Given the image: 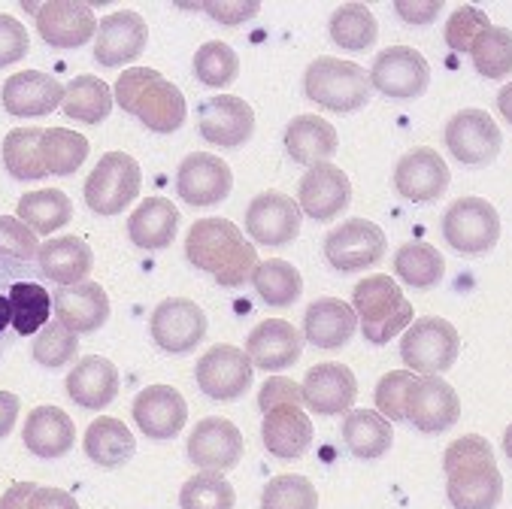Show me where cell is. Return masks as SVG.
Returning a JSON list of instances; mask_svg holds the SVG:
<instances>
[{
    "label": "cell",
    "instance_id": "cell-1",
    "mask_svg": "<svg viewBox=\"0 0 512 509\" xmlns=\"http://www.w3.org/2000/svg\"><path fill=\"white\" fill-rule=\"evenodd\" d=\"M185 255L197 270H207L225 288H240L252 282L258 267L255 246L228 219H200L185 237Z\"/></svg>",
    "mask_w": 512,
    "mask_h": 509
},
{
    "label": "cell",
    "instance_id": "cell-2",
    "mask_svg": "<svg viewBox=\"0 0 512 509\" xmlns=\"http://www.w3.org/2000/svg\"><path fill=\"white\" fill-rule=\"evenodd\" d=\"M446 494L455 509H494L503 497V476L485 437L467 434L443 455Z\"/></svg>",
    "mask_w": 512,
    "mask_h": 509
},
{
    "label": "cell",
    "instance_id": "cell-3",
    "mask_svg": "<svg viewBox=\"0 0 512 509\" xmlns=\"http://www.w3.org/2000/svg\"><path fill=\"white\" fill-rule=\"evenodd\" d=\"M116 104L137 116L155 134H173L185 125V94L152 67H131L116 79Z\"/></svg>",
    "mask_w": 512,
    "mask_h": 509
},
{
    "label": "cell",
    "instance_id": "cell-4",
    "mask_svg": "<svg viewBox=\"0 0 512 509\" xmlns=\"http://www.w3.org/2000/svg\"><path fill=\"white\" fill-rule=\"evenodd\" d=\"M352 310L361 322V334L376 346H385L403 328H409L416 322L413 303L403 297L400 285L385 273L367 276L355 285Z\"/></svg>",
    "mask_w": 512,
    "mask_h": 509
},
{
    "label": "cell",
    "instance_id": "cell-5",
    "mask_svg": "<svg viewBox=\"0 0 512 509\" xmlns=\"http://www.w3.org/2000/svg\"><path fill=\"white\" fill-rule=\"evenodd\" d=\"M370 73L343 58H316L303 73V94L313 104L334 110V113H352L361 110L370 100Z\"/></svg>",
    "mask_w": 512,
    "mask_h": 509
},
{
    "label": "cell",
    "instance_id": "cell-6",
    "mask_svg": "<svg viewBox=\"0 0 512 509\" xmlns=\"http://www.w3.org/2000/svg\"><path fill=\"white\" fill-rule=\"evenodd\" d=\"M140 164L128 152H107L85 179V203L97 216H119L140 194Z\"/></svg>",
    "mask_w": 512,
    "mask_h": 509
},
{
    "label": "cell",
    "instance_id": "cell-7",
    "mask_svg": "<svg viewBox=\"0 0 512 509\" xmlns=\"http://www.w3.org/2000/svg\"><path fill=\"white\" fill-rule=\"evenodd\" d=\"M458 352H461L458 331L452 328V322L437 319V316L416 319L400 343L403 364L422 376H440L452 370V364L458 361Z\"/></svg>",
    "mask_w": 512,
    "mask_h": 509
},
{
    "label": "cell",
    "instance_id": "cell-8",
    "mask_svg": "<svg viewBox=\"0 0 512 509\" xmlns=\"http://www.w3.org/2000/svg\"><path fill=\"white\" fill-rule=\"evenodd\" d=\"M443 237L461 255H485L500 240V216L482 197H458L443 213Z\"/></svg>",
    "mask_w": 512,
    "mask_h": 509
},
{
    "label": "cell",
    "instance_id": "cell-9",
    "mask_svg": "<svg viewBox=\"0 0 512 509\" xmlns=\"http://www.w3.org/2000/svg\"><path fill=\"white\" fill-rule=\"evenodd\" d=\"M431 67L413 46H388L370 67V85L391 100H413L428 91Z\"/></svg>",
    "mask_w": 512,
    "mask_h": 509
},
{
    "label": "cell",
    "instance_id": "cell-10",
    "mask_svg": "<svg viewBox=\"0 0 512 509\" xmlns=\"http://www.w3.org/2000/svg\"><path fill=\"white\" fill-rule=\"evenodd\" d=\"M385 249H388L385 231L367 219H349L325 237V258L340 273H355L379 264Z\"/></svg>",
    "mask_w": 512,
    "mask_h": 509
},
{
    "label": "cell",
    "instance_id": "cell-11",
    "mask_svg": "<svg viewBox=\"0 0 512 509\" xmlns=\"http://www.w3.org/2000/svg\"><path fill=\"white\" fill-rule=\"evenodd\" d=\"M207 337V316L188 297H167L152 313V340L173 355L197 349Z\"/></svg>",
    "mask_w": 512,
    "mask_h": 509
},
{
    "label": "cell",
    "instance_id": "cell-12",
    "mask_svg": "<svg viewBox=\"0 0 512 509\" xmlns=\"http://www.w3.org/2000/svg\"><path fill=\"white\" fill-rule=\"evenodd\" d=\"M234 188V173L228 161L210 152H191L176 170V191L191 207H213L222 203Z\"/></svg>",
    "mask_w": 512,
    "mask_h": 509
},
{
    "label": "cell",
    "instance_id": "cell-13",
    "mask_svg": "<svg viewBox=\"0 0 512 509\" xmlns=\"http://www.w3.org/2000/svg\"><path fill=\"white\" fill-rule=\"evenodd\" d=\"M461 416V400L455 388L440 376H419L406 394V422L422 434H443Z\"/></svg>",
    "mask_w": 512,
    "mask_h": 509
},
{
    "label": "cell",
    "instance_id": "cell-14",
    "mask_svg": "<svg viewBox=\"0 0 512 509\" xmlns=\"http://www.w3.org/2000/svg\"><path fill=\"white\" fill-rule=\"evenodd\" d=\"M197 128L207 143L219 149H237L255 131V110L234 94H219L200 104Z\"/></svg>",
    "mask_w": 512,
    "mask_h": 509
},
{
    "label": "cell",
    "instance_id": "cell-15",
    "mask_svg": "<svg viewBox=\"0 0 512 509\" xmlns=\"http://www.w3.org/2000/svg\"><path fill=\"white\" fill-rule=\"evenodd\" d=\"M349 200H352V182L331 161L310 167L297 182V207L313 222H331L349 207Z\"/></svg>",
    "mask_w": 512,
    "mask_h": 509
},
{
    "label": "cell",
    "instance_id": "cell-16",
    "mask_svg": "<svg viewBox=\"0 0 512 509\" xmlns=\"http://www.w3.org/2000/svg\"><path fill=\"white\" fill-rule=\"evenodd\" d=\"M252 361L237 346H213L197 361V385L213 400H237L252 385Z\"/></svg>",
    "mask_w": 512,
    "mask_h": 509
},
{
    "label": "cell",
    "instance_id": "cell-17",
    "mask_svg": "<svg viewBox=\"0 0 512 509\" xmlns=\"http://www.w3.org/2000/svg\"><path fill=\"white\" fill-rule=\"evenodd\" d=\"M446 146L452 149V155L461 164L482 167V164H491L500 155L503 137H500V128L494 125V119L485 110H461L446 125Z\"/></svg>",
    "mask_w": 512,
    "mask_h": 509
},
{
    "label": "cell",
    "instance_id": "cell-18",
    "mask_svg": "<svg viewBox=\"0 0 512 509\" xmlns=\"http://www.w3.org/2000/svg\"><path fill=\"white\" fill-rule=\"evenodd\" d=\"M452 182L449 164L434 149H409L394 167V188L413 203H434Z\"/></svg>",
    "mask_w": 512,
    "mask_h": 509
},
{
    "label": "cell",
    "instance_id": "cell-19",
    "mask_svg": "<svg viewBox=\"0 0 512 509\" xmlns=\"http://www.w3.org/2000/svg\"><path fill=\"white\" fill-rule=\"evenodd\" d=\"M246 231L258 246H285L300 234V207L282 191H264L249 203Z\"/></svg>",
    "mask_w": 512,
    "mask_h": 509
},
{
    "label": "cell",
    "instance_id": "cell-20",
    "mask_svg": "<svg viewBox=\"0 0 512 509\" xmlns=\"http://www.w3.org/2000/svg\"><path fill=\"white\" fill-rule=\"evenodd\" d=\"M134 419L149 440H173L185 428L188 403L173 385H149L134 397Z\"/></svg>",
    "mask_w": 512,
    "mask_h": 509
},
{
    "label": "cell",
    "instance_id": "cell-21",
    "mask_svg": "<svg viewBox=\"0 0 512 509\" xmlns=\"http://www.w3.org/2000/svg\"><path fill=\"white\" fill-rule=\"evenodd\" d=\"M243 458V434L228 419H203L188 437V461L200 470H231Z\"/></svg>",
    "mask_w": 512,
    "mask_h": 509
},
{
    "label": "cell",
    "instance_id": "cell-22",
    "mask_svg": "<svg viewBox=\"0 0 512 509\" xmlns=\"http://www.w3.org/2000/svg\"><path fill=\"white\" fill-rule=\"evenodd\" d=\"M0 100H4V110L16 119H37V116H49L61 107L64 100V85L40 70H22L16 76H10L4 82V91H0Z\"/></svg>",
    "mask_w": 512,
    "mask_h": 509
},
{
    "label": "cell",
    "instance_id": "cell-23",
    "mask_svg": "<svg viewBox=\"0 0 512 509\" xmlns=\"http://www.w3.org/2000/svg\"><path fill=\"white\" fill-rule=\"evenodd\" d=\"M149 40L146 19L134 10H119L100 19L97 25V43H94V58L104 67H122L143 55Z\"/></svg>",
    "mask_w": 512,
    "mask_h": 509
},
{
    "label": "cell",
    "instance_id": "cell-24",
    "mask_svg": "<svg viewBox=\"0 0 512 509\" xmlns=\"http://www.w3.org/2000/svg\"><path fill=\"white\" fill-rule=\"evenodd\" d=\"M97 19L88 4L76 0H49L37 10V31L52 49H79L97 34Z\"/></svg>",
    "mask_w": 512,
    "mask_h": 509
},
{
    "label": "cell",
    "instance_id": "cell-25",
    "mask_svg": "<svg viewBox=\"0 0 512 509\" xmlns=\"http://www.w3.org/2000/svg\"><path fill=\"white\" fill-rule=\"evenodd\" d=\"M52 310L73 334H91L110 319V297L97 282H79L52 291Z\"/></svg>",
    "mask_w": 512,
    "mask_h": 509
},
{
    "label": "cell",
    "instance_id": "cell-26",
    "mask_svg": "<svg viewBox=\"0 0 512 509\" xmlns=\"http://www.w3.org/2000/svg\"><path fill=\"white\" fill-rule=\"evenodd\" d=\"M303 403L319 416H340L355 403L358 382L346 364H316L303 379Z\"/></svg>",
    "mask_w": 512,
    "mask_h": 509
},
{
    "label": "cell",
    "instance_id": "cell-27",
    "mask_svg": "<svg viewBox=\"0 0 512 509\" xmlns=\"http://www.w3.org/2000/svg\"><path fill=\"white\" fill-rule=\"evenodd\" d=\"M358 328V316L352 310V303L340 297H322L310 303L303 313L300 337L306 343H313L316 349H343Z\"/></svg>",
    "mask_w": 512,
    "mask_h": 509
},
{
    "label": "cell",
    "instance_id": "cell-28",
    "mask_svg": "<svg viewBox=\"0 0 512 509\" xmlns=\"http://www.w3.org/2000/svg\"><path fill=\"white\" fill-rule=\"evenodd\" d=\"M303 337L285 319H264L246 340V355L258 370H285L300 361Z\"/></svg>",
    "mask_w": 512,
    "mask_h": 509
},
{
    "label": "cell",
    "instance_id": "cell-29",
    "mask_svg": "<svg viewBox=\"0 0 512 509\" xmlns=\"http://www.w3.org/2000/svg\"><path fill=\"white\" fill-rule=\"evenodd\" d=\"M261 437L270 455L276 458H300L306 455L313 443V422L303 413V406H273V410L264 413V425H261Z\"/></svg>",
    "mask_w": 512,
    "mask_h": 509
},
{
    "label": "cell",
    "instance_id": "cell-30",
    "mask_svg": "<svg viewBox=\"0 0 512 509\" xmlns=\"http://www.w3.org/2000/svg\"><path fill=\"white\" fill-rule=\"evenodd\" d=\"M67 394L85 410H107L119 394V370L104 355H88L70 370Z\"/></svg>",
    "mask_w": 512,
    "mask_h": 509
},
{
    "label": "cell",
    "instance_id": "cell-31",
    "mask_svg": "<svg viewBox=\"0 0 512 509\" xmlns=\"http://www.w3.org/2000/svg\"><path fill=\"white\" fill-rule=\"evenodd\" d=\"M340 137L322 116H294L285 128V149L303 167H319L334 158Z\"/></svg>",
    "mask_w": 512,
    "mask_h": 509
},
{
    "label": "cell",
    "instance_id": "cell-32",
    "mask_svg": "<svg viewBox=\"0 0 512 509\" xmlns=\"http://www.w3.org/2000/svg\"><path fill=\"white\" fill-rule=\"evenodd\" d=\"M22 440L28 452L37 458H61L73 449L76 428L73 419L64 410H58V406H37L25 422Z\"/></svg>",
    "mask_w": 512,
    "mask_h": 509
},
{
    "label": "cell",
    "instance_id": "cell-33",
    "mask_svg": "<svg viewBox=\"0 0 512 509\" xmlns=\"http://www.w3.org/2000/svg\"><path fill=\"white\" fill-rule=\"evenodd\" d=\"M37 264H40V273L46 279H52L61 288H67V285L88 282L94 255H91V246L85 240H79V237H58V240H49V243L40 246Z\"/></svg>",
    "mask_w": 512,
    "mask_h": 509
},
{
    "label": "cell",
    "instance_id": "cell-34",
    "mask_svg": "<svg viewBox=\"0 0 512 509\" xmlns=\"http://www.w3.org/2000/svg\"><path fill=\"white\" fill-rule=\"evenodd\" d=\"M85 455L97 464V467H125L134 452H137V440L131 434V428L113 416H100L88 425L85 440H82Z\"/></svg>",
    "mask_w": 512,
    "mask_h": 509
},
{
    "label": "cell",
    "instance_id": "cell-35",
    "mask_svg": "<svg viewBox=\"0 0 512 509\" xmlns=\"http://www.w3.org/2000/svg\"><path fill=\"white\" fill-rule=\"evenodd\" d=\"M179 231V210L167 197H146L128 219V237L140 249H167Z\"/></svg>",
    "mask_w": 512,
    "mask_h": 509
},
{
    "label": "cell",
    "instance_id": "cell-36",
    "mask_svg": "<svg viewBox=\"0 0 512 509\" xmlns=\"http://www.w3.org/2000/svg\"><path fill=\"white\" fill-rule=\"evenodd\" d=\"M113 88L97 76H73L64 85V116L82 125H100L113 113Z\"/></svg>",
    "mask_w": 512,
    "mask_h": 509
},
{
    "label": "cell",
    "instance_id": "cell-37",
    "mask_svg": "<svg viewBox=\"0 0 512 509\" xmlns=\"http://www.w3.org/2000/svg\"><path fill=\"white\" fill-rule=\"evenodd\" d=\"M343 440L349 446V452L355 458H364V461H373V458H382L388 449H391V440H394V431H391V422L376 413V410H352L343 422Z\"/></svg>",
    "mask_w": 512,
    "mask_h": 509
},
{
    "label": "cell",
    "instance_id": "cell-38",
    "mask_svg": "<svg viewBox=\"0 0 512 509\" xmlns=\"http://www.w3.org/2000/svg\"><path fill=\"white\" fill-rule=\"evenodd\" d=\"M16 213L37 237H46V234H55L58 228H64L73 219V203L58 188H40V191L22 194Z\"/></svg>",
    "mask_w": 512,
    "mask_h": 509
},
{
    "label": "cell",
    "instance_id": "cell-39",
    "mask_svg": "<svg viewBox=\"0 0 512 509\" xmlns=\"http://www.w3.org/2000/svg\"><path fill=\"white\" fill-rule=\"evenodd\" d=\"M252 285L267 307H291V303L303 294L300 270L282 258L258 261V267L252 273Z\"/></svg>",
    "mask_w": 512,
    "mask_h": 509
},
{
    "label": "cell",
    "instance_id": "cell-40",
    "mask_svg": "<svg viewBox=\"0 0 512 509\" xmlns=\"http://www.w3.org/2000/svg\"><path fill=\"white\" fill-rule=\"evenodd\" d=\"M10 310H13V328L22 337L37 334L49 325L52 313V291H46L40 282H13L10 285Z\"/></svg>",
    "mask_w": 512,
    "mask_h": 509
},
{
    "label": "cell",
    "instance_id": "cell-41",
    "mask_svg": "<svg viewBox=\"0 0 512 509\" xmlns=\"http://www.w3.org/2000/svg\"><path fill=\"white\" fill-rule=\"evenodd\" d=\"M328 31H331V40L340 49H349V52H367L376 43V34H379L376 19H373L370 7H364V4L337 7L331 13Z\"/></svg>",
    "mask_w": 512,
    "mask_h": 509
},
{
    "label": "cell",
    "instance_id": "cell-42",
    "mask_svg": "<svg viewBox=\"0 0 512 509\" xmlns=\"http://www.w3.org/2000/svg\"><path fill=\"white\" fill-rule=\"evenodd\" d=\"M4 167L16 179H40L49 176L43 164V131L40 128H16L4 137Z\"/></svg>",
    "mask_w": 512,
    "mask_h": 509
},
{
    "label": "cell",
    "instance_id": "cell-43",
    "mask_svg": "<svg viewBox=\"0 0 512 509\" xmlns=\"http://www.w3.org/2000/svg\"><path fill=\"white\" fill-rule=\"evenodd\" d=\"M394 270H397V276L406 285H413V288H434L443 279V273H446V261L428 243H406L394 255Z\"/></svg>",
    "mask_w": 512,
    "mask_h": 509
},
{
    "label": "cell",
    "instance_id": "cell-44",
    "mask_svg": "<svg viewBox=\"0 0 512 509\" xmlns=\"http://www.w3.org/2000/svg\"><path fill=\"white\" fill-rule=\"evenodd\" d=\"M88 158V140L70 128L43 131V164L49 176H70Z\"/></svg>",
    "mask_w": 512,
    "mask_h": 509
},
{
    "label": "cell",
    "instance_id": "cell-45",
    "mask_svg": "<svg viewBox=\"0 0 512 509\" xmlns=\"http://www.w3.org/2000/svg\"><path fill=\"white\" fill-rule=\"evenodd\" d=\"M234 500V485L216 470H200L197 476L185 479L179 491L182 509H234Z\"/></svg>",
    "mask_w": 512,
    "mask_h": 509
},
{
    "label": "cell",
    "instance_id": "cell-46",
    "mask_svg": "<svg viewBox=\"0 0 512 509\" xmlns=\"http://www.w3.org/2000/svg\"><path fill=\"white\" fill-rule=\"evenodd\" d=\"M473 67L485 79H503L512 73V31L509 28H488L470 46Z\"/></svg>",
    "mask_w": 512,
    "mask_h": 509
},
{
    "label": "cell",
    "instance_id": "cell-47",
    "mask_svg": "<svg viewBox=\"0 0 512 509\" xmlns=\"http://www.w3.org/2000/svg\"><path fill=\"white\" fill-rule=\"evenodd\" d=\"M194 73L203 85H210V88H225L237 79L240 73V58L237 52L222 43V40H210V43H203L194 55Z\"/></svg>",
    "mask_w": 512,
    "mask_h": 509
},
{
    "label": "cell",
    "instance_id": "cell-48",
    "mask_svg": "<svg viewBox=\"0 0 512 509\" xmlns=\"http://www.w3.org/2000/svg\"><path fill=\"white\" fill-rule=\"evenodd\" d=\"M261 509H319V491L306 476L285 473L264 485Z\"/></svg>",
    "mask_w": 512,
    "mask_h": 509
},
{
    "label": "cell",
    "instance_id": "cell-49",
    "mask_svg": "<svg viewBox=\"0 0 512 509\" xmlns=\"http://www.w3.org/2000/svg\"><path fill=\"white\" fill-rule=\"evenodd\" d=\"M34 358L40 361V367H49V370H58V367H64L67 361H73L76 358V352H79V340H76V334L64 325V322H49L43 331H40V337H37V343H34Z\"/></svg>",
    "mask_w": 512,
    "mask_h": 509
},
{
    "label": "cell",
    "instance_id": "cell-50",
    "mask_svg": "<svg viewBox=\"0 0 512 509\" xmlns=\"http://www.w3.org/2000/svg\"><path fill=\"white\" fill-rule=\"evenodd\" d=\"M416 373L413 370H394L385 373L376 385V406L379 413L391 422H403L406 419V394L416 385Z\"/></svg>",
    "mask_w": 512,
    "mask_h": 509
},
{
    "label": "cell",
    "instance_id": "cell-51",
    "mask_svg": "<svg viewBox=\"0 0 512 509\" xmlns=\"http://www.w3.org/2000/svg\"><path fill=\"white\" fill-rule=\"evenodd\" d=\"M40 252V237L13 216H0V258L34 261Z\"/></svg>",
    "mask_w": 512,
    "mask_h": 509
},
{
    "label": "cell",
    "instance_id": "cell-52",
    "mask_svg": "<svg viewBox=\"0 0 512 509\" xmlns=\"http://www.w3.org/2000/svg\"><path fill=\"white\" fill-rule=\"evenodd\" d=\"M488 28H491V22H488V16H485L482 10H476V7H461V10H455L452 19L446 22V43H449L452 52H467V55H470L473 40H476L482 31H488Z\"/></svg>",
    "mask_w": 512,
    "mask_h": 509
},
{
    "label": "cell",
    "instance_id": "cell-53",
    "mask_svg": "<svg viewBox=\"0 0 512 509\" xmlns=\"http://www.w3.org/2000/svg\"><path fill=\"white\" fill-rule=\"evenodd\" d=\"M28 31L22 28L19 19L0 13V67H10L16 61H22L28 55Z\"/></svg>",
    "mask_w": 512,
    "mask_h": 509
},
{
    "label": "cell",
    "instance_id": "cell-54",
    "mask_svg": "<svg viewBox=\"0 0 512 509\" xmlns=\"http://www.w3.org/2000/svg\"><path fill=\"white\" fill-rule=\"evenodd\" d=\"M282 403H291V406H303V388L288 379V376H273L261 385V394H258V406L261 413L273 410V406H282Z\"/></svg>",
    "mask_w": 512,
    "mask_h": 509
},
{
    "label": "cell",
    "instance_id": "cell-55",
    "mask_svg": "<svg viewBox=\"0 0 512 509\" xmlns=\"http://www.w3.org/2000/svg\"><path fill=\"white\" fill-rule=\"evenodd\" d=\"M200 10L207 13L210 19H216L219 25L234 28V25L249 22L252 16H258L261 4H255V0H234V4H231V0H219V4H203Z\"/></svg>",
    "mask_w": 512,
    "mask_h": 509
},
{
    "label": "cell",
    "instance_id": "cell-56",
    "mask_svg": "<svg viewBox=\"0 0 512 509\" xmlns=\"http://www.w3.org/2000/svg\"><path fill=\"white\" fill-rule=\"evenodd\" d=\"M443 0H397L394 13L409 25H428L440 16Z\"/></svg>",
    "mask_w": 512,
    "mask_h": 509
},
{
    "label": "cell",
    "instance_id": "cell-57",
    "mask_svg": "<svg viewBox=\"0 0 512 509\" xmlns=\"http://www.w3.org/2000/svg\"><path fill=\"white\" fill-rule=\"evenodd\" d=\"M28 509H79L76 497L61 491V488H49V485H37L31 500H28Z\"/></svg>",
    "mask_w": 512,
    "mask_h": 509
},
{
    "label": "cell",
    "instance_id": "cell-58",
    "mask_svg": "<svg viewBox=\"0 0 512 509\" xmlns=\"http://www.w3.org/2000/svg\"><path fill=\"white\" fill-rule=\"evenodd\" d=\"M19 397L13 391H0V440H7L19 419Z\"/></svg>",
    "mask_w": 512,
    "mask_h": 509
},
{
    "label": "cell",
    "instance_id": "cell-59",
    "mask_svg": "<svg viewBox=\"0 0 512 509\" xmlns=\"http://www.w3.org/2000/svg\"><path fill=\"white\" fill-rule=\"evenodd\" d=\"M34 482H16L7 488V494L0 497V509H28V500L34 494Z\"/></svg>",
    "mask_w": 512,
    "mask_h": 509
},
{
    "label": "cell",
    "instance_id": "cell-60",
    "mask_svg": "<svg viewBox=\"0 0 512 509\" xmlns=\"http://www.w3.org/2000/svg\"><path fill=\"white\" fill-rule=\"evenodd\" d=\"M497 110H500V116L512 125V82L500 88V94H497Z\"/></svg>",
    "mask_w": 512,
    "mask_h": 509
},
{
    "label": "cell",
    "instance_id": "cell-61",
    "mask_svg": "<svg viewBox=\"0 0 512 509\" xmlns=\"http://www.w3.org/2000/svg\"><path fill=\"white\" fill-rule=\"evenodd\" d=\"M13 285V282H10ZM7 328H13V310H10V288L7 294H0V334H4Z\"/></svg>",
    "mask_w": 512,
    "mask_h": 509
},
{
    "label": "cell",
    "instance_id": "cell-62",
    "mask_svg": "<svg viewBox=\"0 0 512 509\" xmlns=\"http://www.w3.org/2000/svg\"><path fill=\"white\" fill-rule=\"evenodd\" d=\"M503 452H506V458L512 461V425H509L506 434H503Z\"/></svg>",
    "mask_w": 512,
    "mask_h": 509
}]
</instances>
